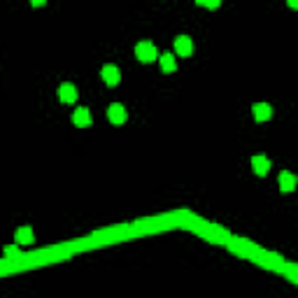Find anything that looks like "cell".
I'll use <instances>...</instances> for the list:
<instances>
[{
  "label": "cell",
  "mask_w": 298,
  "mask_h": 298,
  "mask_svg": "<svg viewBox=\"0 0 298 298\" xmlns=\"http://www.w3.org/2000/svg\"><path fill=\"white\" fill-rule=\"evenodd\" d=\"M135 56H138V61H142V63H151L158 59V52L151 42H138L135 44Z\"/></svg>",
  "instance_id": "1"
},
{
  "label": "cell",
  "mask_w": 298,
  "mask_h": 298,
  "mask_svg": "<svg viewBox=\"0 0 298 298\" xmlns=\"http://www.w3.org/2000/svg\"><path fill=\"white\" fill-rule=\"evenodd\" d=\"M175 52L179 54V56H191L193 54V42H191V37L189 35H179L175 37Z\"/></svg>",
  "instance_id": "2"
},
{
  "label": "cell",
  "mask_w": 298,
  "mask_h": 298,
  "mask_svg": "<svg viewBox=\"0 0 298 298\" xmlns=\"http://www.w3.org/2000/svg\"><path fill=\"white\" fill-rule=\"evenodd\" d=\"M103 82H105L107 87H117L119 82H121V72L117 65H105L103 68Z\"/></svg>",
  "instance_id": "3"
},
{
  "label": "cell",
  "mask_w": 298,
  "mask_h": 298,
  "mask_svg": "<svg viewBox=\"0 0 298 298\" xmlns=\"http://www.w3.org/2000/svg\"><path fill=\"white\" fill-rule=\"evenodd\" d=\"M107 117H110V121L112 123H123L126 121V107L123 105H119V103H112V105L107 107Z\"/></svg>",
  "instance_id": "4"
},
{
  "label": "cell",
  "mask_w": 298,
  "mask_h": 298,
  "mask_svg": "<svg viewBox=\"0 0 298 298\" xmlns=\"http://www.w3.org/2000/svg\"><path fill=\"white\" fill-rule=\"evenodd\" d=\"M77 87L75 84H61L59 89V98H61V103H75L77 100Z\"/></svg>",
  "instance_id": "5"
},
{
  "label": "cell",
  "mask_w": 298,
  "mask_h": 298,
  "mask_svg": "<svg viewBox=\"0 0 298 298\" xmlns=\"http://www.w3.org/2000/svg\"><path fill=\"white\" fill-rule=\"evenodd\" d=\"M252 110H254V119H256V121H268V119L272 117V107L268 105V103H256Z\"/></svg>",
  "instance_id": "6"
},
{
  "label": "cell",
  "mask_w": 298,
  "mask_h": 298,
  "mask_svg": "<svg viewBox=\"0 0 298 298\" xmlns=\"http://www.w3.org/2000/svg\"><path fill=\"white\" fill-rule=\"evenodd\" d=\"M72 123H75V126H79V128H87L89 123H91V114H89L87 107H79V110H75V114H72Z\"/></svg>",
  "instance_id": "7"
},
{
  "label": "cell",
  "mask_w": 298,
  "mask_h": 298,
  "mask_svg": "<svg viewBox=\"0 0 298 298\" xmlns=\"http://www.w3.org/2000/svg\"><path fill=\"white\" fill-rule=\"evenodd\" d=\"M14 240H17V245H33V228H30V226L17 228Z\"/></svg>",
  "instance_id": "8"
},
{
  "label": "cell",
  "mask_w": 298,
  "mask_h": 298,
  "mask_svg": "<svg viewBox=\"0 0 298 298\" xmlns=\"http://www.w3.org/2000/svg\"><path fill=\"white\" fill-rule=\"evenodd\" d=\"M252 166H254L256 175H268V170H270V161H268V156H254V158H252Z\"/></svg>",
  "instance_id": "9"
},
{
  "label": "cell",
  "mask_w": 298,
  "mask_h": 298,
  "mask_svg": "<svg viewBox=\"0 0 298 298\" xmlns=\"http://www.w3.org/2000/svg\"><path fill=\"white\" fill-rule=\"evenodd\" d=\"M280 189L282 191H294V186H296V177L291 175V173H280Z\"/></svg>",
  "instance_id": "10"
},
{
  "label": "cell",
  "mask_w": 298,
  "mask_h": 298,
  "mask_svg": "<svg viewBox=\"0 0 298 298\" xmlns=\"http://www.w3.org/2000/svg\"><path fill=\"white\" fill-rule=\"evenodd\" d=\"M158 59H161V68H163V72H175V70H177L175 56H170V54H163V56H158Z\"/></svg>",
  "instance_id": "11"
},
{
  "label": "cell",
  "mask_w": 298,
  "mask_h": 298,
  "mask_svg": "<svg viewBox=\"0 0 298 298\" xmlns=\"http://www.w3.org/2000/svg\"><path fill=\"white\" fill-rule=\"evenodd\" d=\"M196 2H198V5H203V7H208V9H217L221 0H196Z\"/></svg>",
  "instance_id": "12"
},
{
  "label": "cell",
  "mask_w": 298,
  "mask_h": 298,
  "mask_svg": "<svg viewBox=\"0 0 298 298\" xmlns=\"http://www.w3.org/2000/svg\"><path fill=\"white\" fill-rule=\"evenodd\" d=\"M44 2H47V0H30V5H33V7H42Z\"/></svg>",
  "instance_id": "13"
},
{
  "label": "cell",
  "mask_w": 298,
  "mask_h": 298,
  "mask_svg": "<svg viewBox=\"0 0 298 298\" xmlns=\"http://www.w3.org/2000/svg\"><path fill=\"white\" fill-rule=\"evenodd\" d=\"M5 254H7V256H14V254H17V247H7V249H5Z\"/></svg>",
  "instance_id": "14"
},
{
  "label": "cell",
  "mask_w": 298,
  "mask_h": 298,
  "mask_svg": "<svg viewBox=\"0 0 298 298\" xmlns=\"http://www.w3.org/2000/svg\"><path fill=\"white\" fill-rule=\"evenodd\" d=\"M289 7H291V9H296V7H298V0H289Z\"/></svg>",
  "instance_id": "15"
}]
</instances>
